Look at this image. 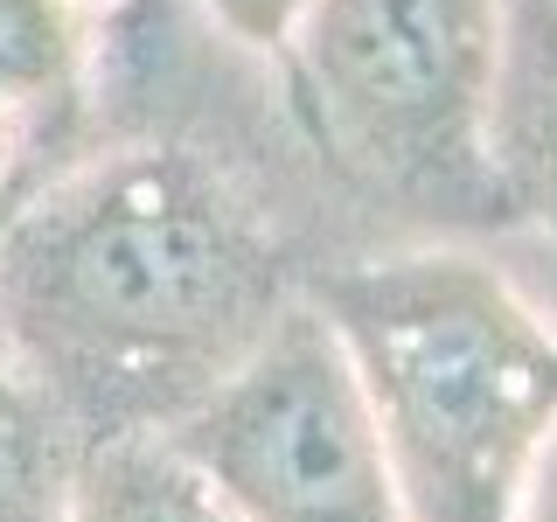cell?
Returning <instances> with one entry per match:
<instances>
[{"label": "cell", "mask_w": 557, "mask_h": 522, "mask_svg": "<svg viewBox=\"0 0 557 522\" xmlns=\"http://www.w3.org/2000/svg\"><path fill=\"white\" fill-rule=\"evenodd\" d=\"M313 265L231 153L196 139H84L0 237V341L84 452L174 439Z\"/></svg>", "instance_id": "1"}, {"label": "cell", "mask_w": 557, "mask_h": 522, "mask_svg": "<svg viewBox=\"0 0 557 522\" xmlns=\"http://www.w3.org/2000/svg\"><path fill=\"white\" fill-rule=\"evenodd\" d=\"M327 321L391 487L411 522H516L557 432V321L509 265L467 244L313 265Z\"/></svg>", "instance_id": "2"}, {"label": "cell", "mask_w": 557, "mask_h": 522, "mask_svg": "<svg viewBox=\"0 0 557 522\" xmlns=\"http://www.w3.org/2000/svg\"><path fill=\"white\" fill-rule=\"evenodd\" d=\"M502 8L509 0H307L278 49L307 153L362 202L495 216Z\"/></svg>", "instance_id": "3"}, {"label": "cell", "mask_w": 557, "mask_h": 522, "mask_svg": "<svg viewBox=\"0 0 557 522\" xmlns=\"http://www.w3.org/2000/svg\"><path fill=\"white\" fill-rule=\"evenodd\" d=\"M174 446L237 522H411L342 348L307 300L174 432Z\"/></svg>", "instance_id": "4"}, {"label": "cell", "mask_w": 557, "mask_h": 522, "mask_svg": "<svg viewBox=\"0 0 557 522\" xmlns=\"http://www.w3.org/2000/svg\"><path fill=\"white\" fill-rule=\"evenodd\" d=\"M91 0H0V182L42 188L91 139Z\"/></svg>", "instance_id": "5"}, {"label": "cell", "mask_w": 557, "mask_h": 522, "mask_svg": "<svg viewBox=\"0 0 557 522\" xmlns=\"http://www.w3.org/2000/svg\"><path fill=\"white\" fill-rule=\"evenodd\" d=\"M487 174H495V223H536L557 237V0L502 8Z\"/></svg>", "instance_id": "6"}, {"label": "cell", "mask_w": 557, "mask_h": 522, "mask_svg": "<svg viewBox=\"0 0 557 522\" xmlns=\"http://www.w3.org/2000/svg\"><path fill=\"white\" fill-rule=\"evenodd\" d=\"M63 522H237L174 439H126L84 452Z\"/></svg>", "instance_id": "7"}, {"label": "cell", "mask_w": 557, "mask_h": 522, "mask_svg": "<svg viewBox=\"0 0 557 522\" xmlns=\"http://www.w3.org/2000/svg\"><path fill=\"white\" fill-rule=\"evenodd\" d=\"M84 446L0 341V522H63Z\"/></svg>", "instance_id": "8"}, {"label": "cell", "mask_w": 557, "mask_h": 522, "mask_svg": "<svg viewBox=\"0 0 557 522\" xmlns=\"http://www.w3.org/2000/svg\"><path fill=\"white\" fill-rule=\"evenodd\" d=\"M196 14H202V22L216 28L231 49L278 63V49H286V35L300 28L307 0H196Z\"/></svg>", "instance_id": "9"}, {"label": "cell", "mask_w": 557, "mask_h": 522, "mask_svg": "<svg viewBox=\"0 0 557 522\" xmlns=\"http://www.w3.org/2000/svg\"><path fill=\"white\" fill-rule=\"evenodd\" d=\"M516 522H557V432H550V446L536 452V467H530V487H522V501H516Z\"/></svg>", "instance_id": "10"}, {"label": "cell", "mask_w": 557, "mask_h": 522, "mask_svg": "<svg viewBox=\"0 0 557 522\" xmlns=\"http://www.w3.org/2000/svg\"><path fill=\"white\" fill-rule=\"evenodd\" d=\"M28 196H35V188H22V182H0V237H8V223L28 209Z\"/></svg>", "instance_id": "11"}]
</instances>
